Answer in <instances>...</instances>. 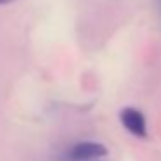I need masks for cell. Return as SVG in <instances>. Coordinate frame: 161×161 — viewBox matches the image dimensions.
<instances>
[{
    "mask_svg": "<svg viewBox=\"0 0 161 161\" xmlns=\"http://www.w3.org/2000/svg\"><path fill=\"white\" fill-rule=\"evenodd\" d=\"M108 154L102 144L99 142H78L73 147H69L68 151V159L69 161H90V159H99V158H104Z\"/></svg>",
    "mask_w": 161,
    "mask_h": 161,
    "instance_id": "cell-1",
    "label": "cell"
},
{
    "mask_svg": "<svg viewBox=\"0 0 161 161\" xmlns=\"http://www.w3.org/2000/svg\"><path fill=\"white\" fill-rule=\"evenodd\" d=\"M159 9H161V0H159Z\"/></svg>",
    "mask_w": 161,
    "mask_h": 161,
    "instance_id": "cell-4",
    "label": "cell"
},
{
    "mask_svg": "<svg viewBox=\"0 0 161 161\" xmlns=\"http://www.w3.org/2000/svg\"><path fill=\"white\" fill-rule=\"evenodd\" d=\"M119 119H121L123 126L128 130L132 135L135 137H147V126H146V118L144 114L135 108H125L119 113Z\"/></svg>",
    "mask_w": 161,
    "mask_h": 161,
    "instance_id": "cell-2",
    "label": "cell"
},
{
    "mask_svg": "<svg viewBox=\"0 0 161 161\" xmlns=\"http://www.w3.org/2000/svg\"><path fill=\"white\" fill-rule=\"evenodd\" d=\"M16 0H0V5H7V4H12Z\"/></svg>",
    "mask_w": 161,
    "mask_h": 161,
    "instance_id": "cell-3",
    "label": "cell"
}]
</instances>
